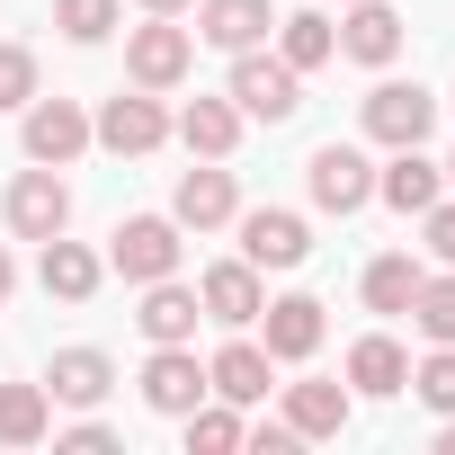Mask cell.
Masks as SVG:
<instances>
[{
    "label": "cell",
    "instance_id": "1",
    "mask_svg": "<svg viewBox=\"0 0 455 455\" xmlns=\"http://www.w3.org/2000/svg\"><path fill=\"white\" fill-rule=\"evenodd\" d=\"M179 214H125L116 233H108V268L125 286H152V277H179Z\"/></svg>",
    "mask_w": 455,
    "mask_h": 455
},
{
    "label": "cell",
    "instance_id": "2",
    "mask_svg": "<svg viewBox=\"0 0 455 455\" xmlns=\"http://www.w3.org/2000/svg\"><path fill=\"white\" fill-rule=\"evenodd\" d=\"M233 108L242 116H268V125H286L295 108H304V72L286 63V54H233Z\"/></svg>",
    "mask_w": 455,
    "mask_h": 455
},
{
    "label": "cell",
    "instance_id": "3",
    "mask_svg": "<svg viewBox=\"0 0 455 455\" xmlns=\"http://www.w3.org/2000/svg\"><path fill=\"white\" fill-rule=\"evenodd\" d=\"M0 214H10V233H19V242H54L63 223H72V188L54 179V161H36V170H19V179H10Z\"/></svg>",
    "mask_w": 455,
    "mask_h": 455
},
{
    "label": "cell",
    "instance_id": "4",
    "mask_svg": "<svg viewBox=\"0 0 455 455\" xmlns=\"http://www.w3.org/2000/svg\"><path fill=\"white\" fill-rule=\"evenodd\" d=\"M428 125H437V99H428L419 81H375V90H366V134H375L384 152L428 143Z\"/></svg>",
    "mask_w": 455,
    "mask_h": 455
},
{
    "label": "cell",
    "instance_id": "5",
    "mask_svg": "<svg viewBox=\"0 0 455 455\" xmlns=\"http://www.w3.org/2000/svg\"><path fill=\"white\" fill-rule=\"evenodd\" d=\"M188 63H196V36L170 28V19H152V28L125 36V72H134V90H179Z\"/></svg>",
    "mask_w": 455,
    "mask_h": 455
},
{
    "label": "cell",
    "instance_id": "6",
    "mask_svg": "<svg viewBox=\"0 0 455 455\" xmlns=\"http://www.w3.org/2000/svg\"><path fill=\"white\" fill-rule=\"evenodd\" d=\"M90 143H108V152H161V143H170V116H161L152 90H116V99L90 116Z\"/></svg>",
    "mask_w": 455,
    "mask_h": 455
},
{
    "label": "cell",
    "instance_id": "7",
    "mask_svg": "<svg viewBox=\"0 0 455 455\" xmlns=\"http://www.w3.org/2000/svg\"><path fill=\"white\" fill-rule=\"evenodd\" d=\"M304 188H313V205H322V214H357V205L375 196V170H366V152H357V143H322V152L304 161Z\"/></svg>",
    "mask_w": 455,
    "mask_h": 455
},
{
    "label": "cell",
    "instance_id": "8",
    "mask_svg": "<svg viewBox=\"0 0 455 455\" xmlns=\"http://www.w3.org/2000/svg\"><path fill=\"white\" fill-rule=\"evenodd\" d=\"M242 223V259L251 268H304L313 259V223L286 214V205H259V214H233Z\"/></svg>",
    "mask_w": 455,
    "mask_h": 455
},
{
    "label": "cell",
    "instance_id": "9",
    "mask_svg": "<svg viewBox=\"0 0 455 455\" xmlns=\"http://www.w3.org/2000/svg\"><path fill=\"white\" fill-rule=\"evenodd\" d=\"M19 116H28V125H19V134H28V161H54V170H63V161L90 152V116H81L72 99H28Z\"/></svg>",
    "mask_w": 455,
    "mask_h": 455
},
{
    "label": "cell",
    "instance_id": "10",
    "mask_svg": "<svg viewBox=\"0 0 455 455\" xmlns=\"http://www.w3.org/2000/svg\"><path fill=\"white\" fill-rule=\"evenodd\" d=\"M205 393H214V384H205V366L188 357V339H179V348H152V366H143V402H152V411L188 419Z\"/></svg>",
    "mask_w": 455,
    "mask_h": 455
},
{
    "label": "cell",
    "instance_id": "11",
    "mask_svg": "<svg viewBox=\"0 0 455 455\" xmlns=\"http://www.w3.org/2000/svg\"><path fill=\"white\" fill-rule=\"evenodd\" d=\"M196 304H205V322H223V331H242V322H259V268L251 259H223V268H205L196 277Z\"/></svg>",
    "mask_w": 455,
    "mask_h": 455
},
{
    "label": "cell",
    "instance_id": "12",
    "mask_svg": "<svg viewBox=\"0 0 455 455\" xmlns=\"http://www.w3.org/2000/svg\"><path fill=\"white\" fill-rule=\"evenodd\" d=\"M134 322H143V339H152V348H179V339H196L205 304H196V286H179V277H152Z\"/></svg>",
    "mask_w": 455,
    "mask_h": 455
},
{
    "label": "cell",
    "instance_id": "13",
    "mask_svg": "<svg viewBox=\"0 0 455 455\" xmlns=\"http://www.w3.org/2000/svg\"><path fill=\"white\" fill-rule=\"evenodd\" d=\"M259 322H268L259 348H268L277 366H304V357L322 348V304H313V295H277V304H259Z\"/></svg>",
    "mask_w": 455,
    "mask_h": 455
},
{
    "label": "cell",
    "instance_id": "14",
    "mask_svg": "<svg viewBox=\"0 0 455 455\" xmlns=\"http://www.w3.org/2000/svg\"><path fill=\"white\" fill-rule=\"evenodd\" d=\"M268 28H277L268 0H196V36H205V45H223V54H251Z\"/></svg>",
    "mask_w": 455,
    "mask_h": 455
},
{
    "label": "cell",
    "instance_id": "15",
    "mask_svg": "<svg viewBox=\"0 0 455 455\" xmlns=\"http://www.w3.org/2000/svg\"><path fill=\"white\" fill-rule=\"evenodd\" d=\"M170 214L188 223V233H214V223H233V214H242L233 170H188V179H179V196H170Z\"/></svg>",
    "mask_w": 455,
    "mask_h": 455
},
{
    "label": "cell",
    "instance_id": "16",
    "mask_svg": "<svg viewBox=\"0 0 455 455\" xmlns=\"http://www.w3.org/2000/svg\"><path fill=\"white\" fill-rule=\"evenodd\" d=\"M339 54H348V63H393V54H402V19L384 10V0H348V19H339Z\"/></svg>",
    "mask_w": 455,
    "mask_h": 455
},
{
    "label": "cell",
    "instance_id": "17",
    "mask_svg": "<svg viewBox=\"0 0 455 455\" xmlns=\"http://www.w3.org/2000/svg\"><path fill=\"white\" fill-rule=\"evenodd\" d=\"M375 196H384L393 214H428V205H437V161H419V143H402V152L375 170Z\"/></svg>",
    "mask_w": 455,
    "mask_h": 455
},
{
    "label": "cell",
    "instance_id": "18",
    "mask_svg": "<svg viewBox=\"0 0 455 455\" xmlns=\"http://www.w3.org/2000/svg\"><path fill=\"white\" fill-rule=\"evenodd\" d=\"M179 143H188L196 161H223V152L242 143V108H233V99H188V108H179Z\"/></svg>",
    "mask_w": 455,
    "mask_h": 455
},
{
    "label": "cell",
    "instance_id": "19",
    "mask_svg": "<svg viewBox=\"0 0 455 455\" xmlns=\"http://www.w3.org/2000/svg\"><path fill=\"white\" fill-rule=\"evenodd\" d=\"M268 366H277V357H268L259 339H233V348L205 366V384H214L223 402H268Z\"/></svg>",
    "mask_w": 455,
    "mask_h": 455
},
{
    "label": "cell",
    "instance_id": "20",
    "mask_svg": "<svg viewBox=\"0 0 455 455\" xmlns=\"http://www.w3.org/2000/svg\"><path fill=\"white\" fill-rule=\"evenodd\" d=\"M99 277H108V259L99 251H81V242H45V295H63V304H90L99 295Z\"/></svg>",
    "mask_w": 455,
    "mask_h": 455
},
{
    "label": "cell",
    "instance_id": "21",
    "mask_svg": "<svg viewBox=\"0 0 455 455\" xmlns=\"http://www.w3.org/2000/svg\"><path fill=\"white\" fill-rule=\"evenodd\" d=\"M348 384H357V393H375V402H384V393H402V384H411V357H402V339L366 331V339L348 348Z\"/></svg>",
    "mask_w": 455,
    "mask_h": 455
},
{
    "label": "cell",
    "instance_id": "22",
    "mask_svg": "<svg viewBox=\"0 0 455 455\" xmlns=\"http://www.w3.org/2000/svg\"><path fill=\"white\" fill-rule=\"evenodd\" d=\"M286 428L295 437H339L348 428V393L339 384H286Z\"/></svg>",
    "mask_w": 455,
    "mask_h": 455
},
{
    "label": "cell",
    "instance_id": "23",
    "mask_svg": "<svg viewBox=\"0 0 455 455\" xmlns=\"http://www.w3.org/2000/svg\"><path fill=\"white\" fill-rule=\"evenodd\" d=\"M54 428V393L45 384H0V446H36Z\"/></svg>",
    "mask_w": 455,
    "mask_h": 455
},
{
    "label": "cell",
    "instance_id": "24",
    "mask_svg": "<svg viewBox=\"0 0 455 455\" xmlns=\"http://www.w3.org/2000/svg\"><path fill=\"white\" fill-rule=\"evenodd\" d=\"M108 384H116V366H108L99 348H63V357H54V375H45V393H54V402H81V411H90Z\"/></svg>",
    "mask_w": 455,
    "mask_h": 455
},
{
    "label": "cell",
    "instance_id": "25",
    "mask_svg": "<svg viewBox=\"0 0 455 455\" xmlns=\"http://www.w3.org/2000/svg\"><path fill=\"white\" fill-rule=\"evenodd\" d=\"M277 28H286V36H277V54H286L295 72H322V63L339 54V28H331L322 10H295V19H277Z\"/></svg>",
    "mask_w": 455,
    "mask_h": 455
},
{
    "label": "cell",
    "instance_id": "26",
    "mask_svg": "<svg viewBox=\"0 0 455 455\" xmlns=\"http://www.w3.org/2000/svg\"><path fill=\"white\" fill-rule=\"evenodd\" d=\"M419 277H428V268L393 251V259H375V268H366V304H375V313H411V295H419Z\"/></svg>",
    "mask_w": 455,
    "mask_h": 455
},
{
    "label": "cell",
    "instance_id": "27",
    "mask_svg": "<svg viewBox=\"0 0 455 455\" xmlns=\"http://www.w3.org/2000/svg\"><path fill=\"white\" fill-rule=\"evenodd\" d=\"M411 322H419L437 348H455V268H446V277H419V295H411Z\"/></svg>",
    "mask_w": 455,
    "mask_h": 455
},
{
    "label": "cell",
    "instance_id": "28",
    "mask_svg": "<svg viewBox=\"0 0 455 455\" xmlns=\"http://www.w3.org/2000/svg\"><path fill=\"white\" fill-rule=\"evenodd\" d=\"M54 28L72 45H99V36H116V0H54Z\"/></svg>",
    "mask_w": 455,
    "mask_h": 455
},
{
    "label": "cell",
    "instance_id": "29",
    "mask_svg": "<svg viewBox=\"0 0 455 455\" xmlns=\"http://www.w3.org/2000/svg\"><path fill=\"white\" fill-rule=\"evenodd\" d=\"M411 393H419V402L446 419V411H455V348H428V357L411 366Z\"/></svg>",
    "mask_w": 455,
    "mask_h": 455
},
{
    "label": "cell",
    "instance_id": "30",
    "mask_svg": "<svg viewBox=\"0 0 455 455\" xmlns=\"http://www.w3.org/2000/svg\"><path fill=\"white\" fill-rule=\"evenodd\" d=\"M188 446H196V455H233V446H242V419L196 402V411H188Z\"/></svg>",
    "mask_w": 455,
    "mask_h": 455
},
{
    "label": "cell",
    "instance_id": "31",
    "mask_svg": "<svg viewBox=\"0 0 455 455\" xmlns=\"http://www.w3.org/2000/svg\"><path fill=\"white\" fill-rule=\"evenodd\" d=\"M28 99H36V54L0 45V108H28Z\"/></svg>",
    "mask_w": 455,
    "mask_h": 455
},
{
    "label": "cell",
    "instance_id": "32",
    "mask_svg": "<svg viewBox=\"0 0 455 455\" xmlns=\"http://www.w3.org/2000/svg\"><path fill=\"white\" fill-rule=\"evenodd\" d=\"M428 251L437 268H455V205H428Z\"/></svg>",
    "mask_w": 455,
    "mask_h": 455
},
{
    "label": "cell",
    "instance_id": "33",
    "mask_svg": "<svg viewBox=\"0 0 455 455\" xmlns=\"http://www.w3.org/2000/svg\"><path fill=\"white\" fill-rule=\"evenodd\" d=\"M10 286H19V268H10V251H0V304H10Z\"/></svg>",
    "mask_w": 455,
    "mask_h": 455
},
{
    "label": "cell",
    "instance_id": "34",
    "mask_svg": "<svg viewBox=\"0 0 455 455\" xmlns=\"http://www.w3.org/2000/svg\"><path fill=\"white\" fill-rule=\"evenodd\" d=\"M143 10H152V19H179V10H188V0H143Z\"/></svg>",
    "mask_w": 455,
    "mask_h": 455
},
{
    "label": "cell",
    "instance_id": "35",
    "mask_svg": "<svg viewBox=\"0 0 455 455\" xmlns=\"http://www.w3.org/2000/svg\"><path fill=\"white\" fill-rule=\"evenodd\" d=\"M437 446H446V455H455V411H446V428H437Z\"/></svg>",
    "mask_w": 455,
    "mask_h": 455
},
{
    "label": "cell",
    "instance_id": "36",
    "mask_svg": "<svg viewBox=\"0 0 455 455\" xmlns=\"http://www.w3.org/2000/svg\"><path fill=\"white\" fill-rule=\"evenodd\" d=\"M446 179H455V161H446Z\"/></svg>",
    "mask_w": 455,
    "mask_h": 455
}]
</instances>
